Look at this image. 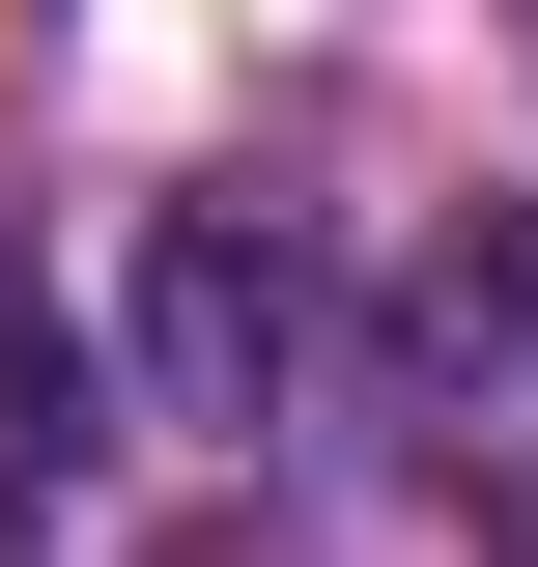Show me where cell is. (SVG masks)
Returning <instances> with one entry per match:
<instances>
[{
    "mask_svg": "<svg viewBox=\"0 0 538 567\" xmlns=\"http://www.w3.org/2000/svg\"><path fill=\"white\" fill-rule=\"evenodd\" d=\"M283 312H312L283 227L256 199H170V227H142V425H256L283 398Z\"/></svg>",
    "mask_w": 538,
    "mask_h": 567,
    "instance_id": "6da1fadb",
    "label": "cell"
},
{
    "mask_svg": "<svg viewBox=\"0 0 538 567\" xmlns=\"http://www.w3.org/2000/svg\"><path fill=\"white\" fill-rule=\"evenodd\" d=\"M85 454H114V369H85V312H58V284L0 256V567L85 511Z\"/></svg>",
    "mask_w": 538,
    "mask_h": 567,
    "instance_id": "7a4b0ae2",
    "label": "cell"
}]
</instances>
